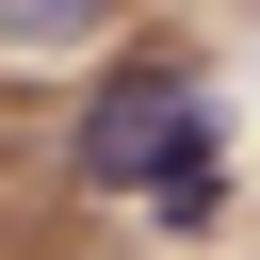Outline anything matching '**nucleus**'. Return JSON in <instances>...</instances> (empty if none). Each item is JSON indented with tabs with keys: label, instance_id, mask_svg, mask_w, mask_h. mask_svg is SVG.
<instances>
[{
	"label": "nucleus",
	"instance_id": "obj_1",
	"mask_svg": "<svg viewBox=\"0 0 260 260\" xmlns=\"http://www.w3.org/2000/svg\"><path fill=\"white\" fill-rule=\"evenodd\" d=\"M81 179H98V195H146L162 228L228 211V162H211V81H195L179 49L98 65V98H81Z\"/></svg>",
	"mask_w": 260,
	"mask_h": 260
},
{
	"label": "nucleus",
	"instance_id": "obj_2",
	"mask_svg": "<svg viewBox=\"0 0 260 260\" xmlns=\"http://www.w3.org/2000/svg\"><path fill=\"white\" fill-rule=\"evenodd\" d=\"M130 32V0H0V81H32V65H98Z\"/></svg>",
	"mask_w": 260,
	"mask_h": 260
}]
</instances>
